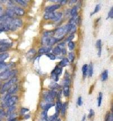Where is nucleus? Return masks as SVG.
<instances>
[{
  "label": "nucleus",
  "mask_w": 113,
  "mask_h": 121,
  "mask_svg": "<svg viewBox=\"0 0 113 121\" xmlns=\"http://www.w3.org/2000/svg\"><path fill=\"white\" fill-rule=\"evenodd\" d=\"M10 43H5L2 44V46L0 47V52H4L5 51H6L9 48V47H10L11 46Z\"/></svg>",
  "instance_id": "nucleus-11"
},
{
  "label": "nucleus",
  "mask_w": 113,
  "mask_h": 121,
  "mask_svg": "<svg viewBox=\"0 0 113 121\" xmlns=\"http://www.w3.org/2000/svg\"><path fill=\"white\" fill-rule=\"evenodd\" d=\"M69 64V59L67 58H63L62 60L61 61V62L59 63V65L61 67H66V65H67Z\"/></svg>",
  "instance_id": "nucleus-15"
},
{
  "label": "nucleus",
  "mask_w": 113,
  "mask_h": 121,
  "mask_svg": "<svg viewBox=\"0 0 113 121\" xmlns=\"http://www.w3.org/2000/svg\"><path fill=\"white\" fill-rule=\"evenodd\" d=\"M30 118V115H26L24 116V119H29V118Z\"/></svg>",
  "instance_id": "nucleus-50"
},
{
  "label": "nucleus",
  "mask_w": 113,
  "mask_h": 121,
  "mask_svg": "<svg viewBox=\"0 0 113 121\" xmlns=\"http://www.w3.org/2000/svg\"><path fill=\"white\" fill-rule=\"evenodd\" d=\"M54 72H55L57 75L59 76V75H61L62 74V68H58V67H55V68L54 69Z\"/></svg>",
  "instance_id": "nucleus-29"
},
{
  "label": "nucleus",
  "mask_w": 113,
  "mask_h": 121,
  "mask_svg": "<svg viewBox=\"0 0 113 121\" xmlns=\"http://www.w3.org/2000/svg\"><path fill=\"white\" fill-rule=\"evenodd\" d=\"M48 110H44L41 113V118L48 119Z\"/></svg>",
  "instance_id": "nucleus-32"
},
{
  "label": "nucleus",
  "mask_w": 113,
  "mask_h": 121,
  "mask_svg": "<svg viewBox=\"0 0 113 121\" xmlns=\"http://www.w3.org/2000/svg\"><path fill=\"white\" fill-rule=\"evenodd\" d=\"M15 14L18 16H23L25 14L24 10L22 8H19V7H14V8H12Z\"/></svg>",
  "instance_id": "nucleus-6"
},
{
  "label": "nucleus",
  "mask_w": 113,
  "mask_h": 121,
  "mask_svg": "<svg viewBox=\"0 0 113 121\" xmlns=\"http://www.w3.org/2000/svg\"><path fill=\"white\" fill-rule=\"evenodd\" d=\"M51 78H52V79L54 80V81H58V79H59V76H58L57 74L55 73V72H54V71H52V72H51Z\"/></svg>",
  "instance_id": "nucleus-27"
},
{
  "label": "nucleus",
  "mask_w": 113,
  "mask_h": 121,
  "mask_svg": "<svg viewBox=\"0 0 113 121\" xmlns=\"http://www.w3.org/2000/svg\"><path fill=\"white\" fill-rule=\"evenodd\" d=\"M39 121H48V119H43V118H41V119L39 120Z\"/></svg>",
  "instance_id": "nucleus-52"
},
{
  "label": "nucleus",
  "mask_w": 113,
  "mask_h": 121,
  "mask_svg": "<svg viewBox=\"0 0 113 121\" xmlns=\"http://www.w3.org/2000/svg\"><path fill=\"white\" fill-rule=\"evenodd\" d=\"M70 14L72 17L77 16V14H78V8H77V6H74L73 8H72L71 10Z\"/></svg>",
  "instance_id": "nucleus-23"
},
{
  "label": "nucleus",
  "mask_w": 113,
  "mask_h": 121,
  "mask_svg": "<svg viewBox=\"0 0 113 121\" xmlns=\"http://www.w3.org/2000/svg\"><path fill=\"white\" fill-rule=\"evenodd\" d=\"M55 16V13L54 12H46L44 18L45 19H53Z\"/></svg>",
  "instance_id": "nucleus-10"
},
{
  "label": "nucleus",
  "mask_w": 113,
  "mask_h": 121,
  "mask_svg": "<svg viewBox=\"0 0 113 121\" xmlns=\"http://www.w3.org/2000/svg\"><path fill=\"white\" fill-rule=\"evenodd\" d=\"M0 89H1V83H0Z\"/></svg>",
  "instance_id": "nucleus-56"
},
{
  "label": "nucleus",
  "mask_w": 113,
  "mask_h": 121,
  "mask_svg": "<svg viewBox=\"0 0 113 121\" xmlns=\"http://www.w3.org/2000/svg\"><path fill=\"white\" fill-rule=\"evenodd\" d=\"M17 3L19 4L20 5L23 6H26L27 5V2L26 1H23V0H18V1H15Z\"/></svg>",
  "instance_id": "nucleus-31"
},
{
  "label": "nucleus",
  "mask_w": 113,
  "mask_h": 121,
  "mask_svg": "<svg viewBox=\"0 0 113 121\" xmlns=\"http://www.w3.org/2000/svg\"><path fill=\"white\" fill-rule=\"evenodd\" d=\"M74 38V34H71L69 36H68L67 38L66 39V42H71V40Z\"/></svg>",
  "instance_id": "nucleus-40"
},
{
  "label": "nucleus",
  "mask_w": 113,
  "mask_h": 121,
  "mask_svg": "<svg viewBox=\"0 0 113 121\" xmlns=\"http://www.w3.org/2000/svg\"><path fill=\"white\" fill-rule=\"evenodd\" d=\"M96 46H97V48L98 49V56L99 57H100L101 55V53H102V42L100 39L97 40V42H96Z\"/></svg>",
  "instance_id": "nucleus-13"
},
{
  "label": "nucleus",
  "mask_w": 113,
  "mask_h": 121,
  "mask_svg": "<svg viewBox=\"0 0 113 121\" xmlns=\"http://www.w3.org/2000/svg\"><path fill=\"white\" fill-rule=\"evenodd\" d=\"M57 121H61V119H58V120H57Z\"/></svg>",
  "instance_id": "nucleus-55"
},
{
  "label": "nucleus",
  "mask_w": 113,
  "mask_h": 121,
  "mask_svg": "<svg viewBox=\"0 0 113 121\" xmlns=\"http://www.w3.org/2000/svg\"><path fill=\"white\" fill-rule=\"evenodd\" d=\"M54 105L52 103H47V102H45V103H41V108L43 109H44V110H48L51 108V107L54 106Z\"/></svg>",
  "instance_id": "nucleus-9"
},
{
  "label": "nucleus",
  "mask_w": 113,
  "mask_h": 121,
  "mask_svg": "<svg viewBox=\"0 0 113 121\" xmlns=\"http://www.w3.org/2000/svg\"><path fill=\"white\" fill-rule=\"evenodd\" d=\"M86 115H84L83 116V119H82V121H86Z\"/></svg>",
  "instance_id": "nucleus-53"
},
{
  "label": "nucleus",
  "mask_w": 113,
  "mask_h": 121,
  "mask_svg": "<svg viewBox=\"0 0 113 121\" xmlns=\"http://www.w3.org/2000/svg\"><path fill=\"white\" fill-rule=\"evenodd\" d=\"M88 75L89 77L92 76L93 74V67L92 63H90L88 67Z\"/></svg>",
  "instance_id": "nucleus-18"
},
{
  "label": "nucleus",
  "mask_w": 113,
  "mask_h": 121,
  "mask_svg": "<svg viewBox=\"0 0 113 121\" xmlns=\"http://www.w3.org/2000/svg\"><path fill=\"white\" fill-rule=\"evenodd\" d=\"M47 56H48V57H49L50 59H51V60H55V58H56V57H55V56L54 55V54H53V53H47V55H46Z\"/></svg>",
  "instance_id": "nucleus-38"
},
{
  "label": "nucleus",
  "mask_w": 113,
  "mask_h": 121,
  "mask_svg": "<svg viewBox=\"0 0 113 121\" xmlns=\"http://www.w3.org/2000/svg\"><path fill=\"white\" fill-rule=\"evenodd\" d=\"M88 65L87 64H84L83 66V68H82V71H83V77H86V74L88 73Z\"/></svg>",
  "instance_id": "nucleus-25"
},
{
  "label": "nucleus",
  "mask_w": 113,
  "mask_h": 121,
  "mask_svg": "<svg viewBox=\"0 0 113 121\" xmlns=\"http://www.w3.org/2000/svg\"><path fill=\"white\" fill-rule=\"evenodd\" d=\"M9 55L8 53H2L0 54V62H3L7 58H8Z\"/></svg>",
  "instance_id": "nucleus-20"
},
{
  "label": "nucleus",
  "mask_w": 113,
  "mask_h": 121,
  "mask_svg": "<svg viewBox=\"0 0 113 121\" xmlns=\"http://www.w3.org/2000/svg\"><path fill=\"white\" fill-rule=\"evenodd\" d=\"M62 108V104L60 101H57L56 102V106H55V114H59L60 110H61Z\"/></svg>",
  "instance_id": "nucleus-12"
},
{
  "label": "nucleus",
  "mask_w": 113,
  "mask_h": 121,
  "mask_svg": "<svg viewBox=\"0 0 113 121\" xmlns=\"http://www.w3.org/2000/svg\"><path fill=\"white\" fill-rule=\"evenodd\" d=\"M67 3V1L66 0H63V1H61V5H65Z\"/></svg>",
  "instance_id": "nucleus-48"
},
{
  "label": "nucleus",
  "mask_w": 113,
  "mask_h": 121,
  "mask_svg": "<svg viewBox=\"0 0 113 121\" xmlns=\"http://www.w3.org/2000/svg\"><path fill=\"white\" fill-rule=\"evenodd\" d=\"M17 88H18V86H17V85H13L12 86V87H11L9 89V90H8V95H12V94H13V93H14L16 92V89H17Z\"/></svg>",
  "instance_id": "nucleus-14"
},
{
  "label": "nucleus",
  "mask_w": 113,
  "mask_h": 121,
  "mask_svg": "<svg viewBox=\"0 0 113 121\" xmlns=\"http://www.w3.org/2000/svg\"><path fill=\"white\" fill-rule=\"evenodd\" d=\"M94 115V110H93L92 109H90V110H89V114L88 115V118H92Z\"/></svg>",
  "instance_id": "nucleus-43"
},
{
  "label": "nucleus",
  "mask_w": 113,
  "mask_h": 121,
  "mask_svg": "<svg viewBox=\"0 0 113 121\" xmlns=\"http://www.w3.org/2000/svg\"><path fill=\"white\" fill-rule=\"evenodd\" d=\"M68 46H69V48L70 49V50L72 51L75 48V44L74 42H70L68 43Z\"/></svg>",
  "instance_id": "nucleus-35"
},
{
  "label": "nucleus",
  "mask_w": 113,
  "mask_h": 121,
  "mask_svg": "<svg viewBox=\"0 0 113 121\" xmlns=\"http://www.w3.org/2000/svg\"><path fill=\"white\" fill-rule=\"evenodd\" d=\"M49 87L52 90H54V89H59L60 88V86L56 82H52L51 83V84H50Z\"/></svg>",
  "instance_id": "nucleus-22"
},
{
  "label": "nucleus",
  "mask_w": 113,
  "mask_h": 121,
  "mask_svg": "<svg viewBox=\"0 0 113 121\" xmlns=\"http://www.w3.org/2000/svg\"><path fill=\"white\" fill-rule=\"evenodd\" d=\"M52 50L51 46H47V47H43L41 48L39 50L38 52L39 54H44V53H48L51 51Z\"/></svg>",
  "instance_id": "nucleus-8"
},
{
  "label": "nucleus",
  "mask_w": 113,
  "mask_h": 121,
  "mask_svg": "<svg viewBox=\"0 0 113 121\" xmlns=\"http://www.w3.org/2000/svg\"><path fill=\"white\" fill-rule=\"evenodd\" d=\"M108 73H109L108 70H105V71L103 72V73H102V75H101L102 81H104L107 80V78H108V75H109Z\"/></svg>",
  "instance_id": "nucleus-19"
},
{
  "label": "nucleus",
  "mask_w": 113,
  "mask_h": 121,
  "mask_svg": "<svg viewBox=\"0 0 113 121\" xmlns=\"http://www.w3.org/2000/svg\"><path fill=\"white\" fill-rule=\"evenodd\" d=\"M15 109V108L14 106L10 107L9 110H8V112H7L6 115H8V116H9L10 115H11V114H12L13 113V112H14V111Z\"/></svg>",
  "instance_id": "nucleus-34"
},
{
  "label": "nucleus",
  "mask_w": 113,
  "mask_h": 121,
  "mask_svg": "<svg viewBox=\"0 0 113 121\" xmlns=\"http://www.w3.org/2000/svg\"><path fill=\"white\" fill-rule=\"evenodd\" d=\"M8 121H17V120H16V118H14V119H9V120Z\"/></svg>",
  "instance_id": "nucleus-51"
},
{
  "label": "nucleus",
  "mask_w": 113,
  "mask_h": 121,
  "mask_svg": "<svg viewBox=\"0 0 113 121\" xmlns=\"http://www.w3.org/2000/svg\"><path fill=\"white\" fill-rule=\"evenodd\" d=\"M100 9H101V6H100V4H98V5H96L95 9H94V11L93 13H92L91 15L92 14H94V13H98L99 11H100Z\"/></svg>",
  "instance_id": "nucleus-36"
},
{
  "label": "nucleus",
  "mask_w": 113,
  "mask_h": 121,
  "mask_svg": "<svg viewBox=\"0 0 113 121\" xmlns=\"http://www.w3.org/2000/svg\"><path fill=\"white\" fill-rule=\"evenodd\" d=\"M61 53H62L63 55H64L66 54V53H67L66 49L65 48H62V50H61Z\"/></svg>",
  "instance_id": "nucleus-47"
},
{
  "label": "nucleus",
  "mask_w": 113,
  "mask_h": 121,
  "mask_svg": "<svg viewBox=\"0 0 113 121\" xmlns=\"http://www.w3.org/2000/svg\"><path fill=\"white\" fill-rule=\"evenodd\" d=\"M113 17V8H111V9H110L109 13L108 14V17H107V19H108L109 18H110L112 19Z\"/></svg>",
  "instance_id": "nucleus-42"
},
{
  "label": "nucleus",
  "mask_w": 113,
  "mask_h": 121,
  "mask_svg": "<svg viewBox=\"0 0 113 121\" xmlns=\"http://www.w3.org/2000/svg\"><path fill=\"white\" fill-rule=\"evenodd\" d=\"M83 105V101H82V97H79L78 99V105L79 106H81Z\"/></svg>",
  "instance_id": "nucleus-41"
},
{
  "label": "nucleus",
  "mask_w": 113,
  "mask_h": 121,
  "mask_svg": "<svg viewBox=\"0 0 113 121\" xmlns=\"http://www.w3.org/2000/svg\"><path fill=\"white\" fill-rule=\"evenodd\" d=\"M69 30H68V33H69L71 34H74V33H75L76 30V27L75 25H71L69 24Z\"/></svg>",
  "instance_id": "nucleus-16"
},
{
  "label": "nucleus",
  "mask_w": 113,
  "mask_h": 121,
  "mask_svg": "<svg viewBox=\"0 0 113 121\" xmlns=\"http://www.w3.org/2000/svg\"><path fill=\"white\" fill-rule=\"evenodd\" d=\"M16 71H10L9 70H6L5 71L0 73V79L2 80H7L8 78L11 76H13L14 74H15Z\"/></svg>",
  "instance_id": "nucleus-4"
},
{
  "label": "nucleus",
  "mask_w": 113,
  "mask_h": 121,
  "mask_svg": "<svg viewBox=\"0 0 113 121\" xmlns=\"http://www.w3.org/2000/svg\"><path fill=\"white\" fill-rule=\"evenodd\" d=\"M3 31H2V29H1V27H0V34H1V33H2V32Z\"/></svg>",
  "instance_id": "nucleus-54"
},
{
  "label": "nucleus",
  "mask_w": 113,
  "mask_h": 121,
  "mask_svg": "<svg viewBox=\"0 0 113 121\" xmlns=\"http://www.w3.org/2000/svg\"><path fill=\"white\" fill-rule=\"evenodd\" d=\"M7 65L4 62H0V70L2 69L5 68L6 67Z\"/></svg>",
  "instance_id": "nucleus-44"
},
{
  "label": "nucleus",
  "mask_w": 113,
  "mask_h": 121,
  "mask_svg": "<svg viewBox=\"0 0 113 121\" xmlns=\"http://www.w3.org/2000/svg\"><path fill=\"white\" fill-rule=\"evenodd\" d=\"M62 17V13H55V16H54V18L53 20L54 21H59L60 19H61Z\"/></svg>",
  "instance_id": "nucleus-24"
},
{
  "label": "nucleus",
  "mask_w": 113,
  "mask_h": 121,
  "mask_svg": "<svg viewBox=\"0 0 113 121\" xmlns=\"http://www.w3.org/2000/svg\"><path fill=\"white\" fill-rule=\"evenodd\" d=\"M29 111V109H27V108H22V109H21V113L22 114H25L26 113V112H28Z\"/></svg>",
  "instance_id": "nucleus-45"
},
{
  "label": "nucleus",
  "mask_w": 113,
  "mask_h": 121,
  "mask_svg": "<svg viewBox=\"0 0 113 121\" xmlns=\"http://www.w3.org/2000/svg\"><path fill=\"white\" fill-rule=\"evenodd\" d=\"M5 115V112L4 111L3 109H0V119L2 120V119L3 118Z\"/></svg>",
  "instance_id": "nucleus-39"
},
{
  "label": "nucleus",
  "mask_w": 113,
  "mask_h": 121,
  "mask_svg": "<svg viewBox=\"0 0 113 121\" xmlns=\"http://www.w3.org/2000/svg\"><path fill=\"white\" fill-rule=\"evenodd\" d=\"M69 57L70 60H71V62H73V61H74V59H75V55L74 54V53L72 52L70 53L69 55Z\"/></svg>",
  "instance_id": "nucleus-37"
},
{
  "label": "nucleus",
  "mask_w": 113,
  "mask_h": 121,
  "mask_svg": "<svg viewBox=\"0 0 113 121\" xmlns=\"http://www.w3.org/2000/svg\"><path fill=\"white\" fill-rule=\"evenodd\" d=\"M77 2V1H70L69 2V5H71L72 4H74V3H75V2Z\"/></svg>",
  "instance_id": "nucleus-49"
},
{
  "label": "nucleus",
  "mask_w": 113,
  "mask_h": 121,
  "mask_svg": "<svg viewBox=\"0 0 113 121\" xmlns=\"http://www.w3.org/2000/svg\"><path fill=\"white\" fill-rule=\"evenodd\" d=\"M58 39L55 37L52 36H44L42 39V44L43 45H47L48 46H51L58 42Z\"/></svg>",
  "instance_id": "nucleus-2"
},
{
  "label": "nucleus",
  "mask_w": 113,
  "mask_h": 121,
  "mask_svg": "<svg viewBox=\"0 0 113 121\" xmlns=\"http://www.w3.org/2000/svg\"><path fill=\"white\" fill-rule=\"evenodd\" d=\"M14 12L13 10H12V8H10V9H8L6 10V15L7 16L9 17V18H12L14 16Z\"/></svg>",
  "instance_id": "nucleus-21"
},
{
  "label": "nucleus",
  "mask_w": 113,
  "mask_h": 121,
  "mask_svg": "<svg viewBox=\"0 0 113 121\" xmlns=\"http://www.w3.org/2000/svg\"><path fill=\"white\" fill-rule=\"evenodd\" d=\"M69 27V24H68L66 26L59 28V29H58L56 31H55V32H54V34H55V35L57 36V37H61V36H62L65 34L68 33Z\"/></svg>",
  "instance_id": "nucleus-3"
},
{
  "label": "nucleus",
  "mask_w": 113,
  "mask_h": 121,
  "mask_svg": "<svg viewBox=\"0 0 113 121\" xmlns=\"http://www.w3.org/2000/svg\"><path fill=\"white\" fill-rule=\"evenodd\" d=\"M48 94L51 97L53 98V99H54V98H55L57 95V93L56 92H55L54 90H51V91H49V92H48Z\"/></svg>",
  "instance_id": "nucleus-30"
},
{
  "label": "nucleus",
  "mask_w": 113,
  "mask_h": 121,
  "mask_svg": "<svg viewBox=\"0 0 113 121\" xmlns=\"http://www.w3.org/2000/svg\"><path fill=\"white\" fill-rule=\"evenodd\" d=\"M108 121H113V113L109 114V117Z\"/></svg>",
  "instance_id": "nucleus-46"
},
{
  "label": "nucleus",
  "mask_w": 113,
  "mask_h": 121,
  "mask_svg": "<svg viewBox=\"0 0 113 121\" xmlns=\"http://www.w3.org/2000/svg\"><path fill=\"white\" fill-rule=\"evenodd\" d=\"M102 93L100 92L99 93V96L98 98V106H100L102 104Z\"/></svg>",
  "instance_id": "nucleus-33"
},
{
  "label": "nucleus",
  "mask_w": 113,
  "mask_h": 121,
  "mask_svg": "<svg viewBox=\"0 0 113 121\" xmlns=\"http://www.w3.org/2000/svg\"><path fill=\"white\" fill-rule=\"evenodd\" d=\"M63 94L65 97H69L70 95V86L69 85H64Z\"/></svg>",
  "instance_id": "nucleus-17"
},
{
  "label": "nucleus",
  "mask_w": 113,
  "mask_h": 121,
  "mask_svg": "<svg viewBox=\"0 0 113 121\" xmlns=\"http://www.w3.org/2000/svg\"><path fill=\"white\" fill-rule=\"evenodd\" d=\"M67 102H65L63 105H62V108L61 109V114L62 115H64L66 113V111L67 107Z\"/></svg>",
  "instance_id": "nucleus-28"
},
{
  "label": "nucleus",
  "mask_w": 113,
  "mask_h": 121,
  "mask_svg": "<svg viewBox=\"0 0 113 121\" xmlns=\"http://www.w3.org/2000/svg\"><path fill=\"white\" fill-rule=\"evenodd\" d=\"M61 6L59 4H56V5H51V6H49L45 8L46 12H54V11L56 10L57 9H59Z\"/></svg>",
  "instance_id": "nucleus-7"
},
{
  "label": "nucleus",
  "mask_w": 113,
  "mask_h": 121,
  "mask_svg": "<svg viewBox=\"0 0 113 121\" xmlns=\"http://www.w3.org/2000/svg\"><path fill=\"white\" fill-rule=\"evenodd\" d=\"M18 101V97L16 95H14V96H11L9 99L5 102V105L8 107H12L14 106L15 104L17 103Z\"/></svg>",
  "instance_id": "nucleus-5"
},
{
  "label": "nucleus",
  "mask_w": 113,
  "mask_h": 121,
  "mask_svg": "<svg viewBox=\"0 0 113 121\" xmlns=\"http://www.w3.org/2000/svg\"><path fill=\"white\" fill-rule=\"evenodd\" d=\"M16 81H17V78L15 77H12V79L10 80L8 82L5 83V84L2 86V88L0 89V93H1V94H4L6 92H7V91H8V90H9L12 85H14V84L16 82Z\"/></svg>",
  "instance_id": "nucleus-1"
},
{
  "label": "nucleus",
  "mask_w": 113,
  "mask_h": 121,
  "mask_svg": "<svg viewBox=\"0 0 113 121\" xmlns=\"http://www.w3.org/2000/svg\"><path fill=\"white\" fill-rule=\"evenodd\" d=\"M53 53L54 55H59L61 53V50L59 48L58 46H57L53 50Z\"/></svg>",
  "instance_id": "nucleus-26"
}]
</instances>
